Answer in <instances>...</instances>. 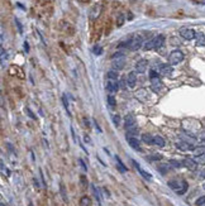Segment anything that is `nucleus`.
I'll use <instances>...</instances> for the list:
<instances>
[{"label":"nucleus","instance_id":"29","mask_svg":"<svg viewBox=\"0 0 205 206\" xmlns=\"http://www.w3.org/2000/svg\"><path fill=\"white\" fill-rule=\"evenodd\" d=\"M91 189H93V192H94V195H95V197H96V200L99 201H101V199H100V194H99V190L95 187V185H91Z\"/></svg>","mask_w":205,"mask_h":206},{"label":"nucleus","instance_id":"31","mask_svg":"<svg viewBox=\"0 0 205 206\" xmlns=\"http://www.w3.org/2000/svg\"><path fill=\"white\" fill-rule=\"evenodd\" d=\"M60 190H61V195H62L63 201H67V196H66V191H65V186H63V184H61V185H60Z\"/></svg>","mask_w":205,"mask_h":206},{"label":"nucleus","instance_id":"11","mask_svg":"<svg viewBox=\"0 0 205 206\" xmlns=\"http://www.w3.org/2000/svg\"><path fill=\"white\" fill-rule=\"evenodd\" d=\"M127 140L129 143V146L136 149V151H141V146H139V142H138V138H134L133 135H127Z\"/></svg>","mask_w":205,"mask_h":206},{"label":"nucleus","instance_id":"10","mask_svg":"<svg viewBox=\"0 0 205 206\" xmlns=\"http://www.w3.org/2000/svg\"><path fill=\"white\" fill-rule=\"evenodd\" d=\"M176 147H177L180 151H182V152H187V151H194V146L193 144H190L187 142H184V140H181V142H179L177 144H176Z\"/></svg>","mask_w":205,"mask_h":206},{"label":"nucleus","instance_id":"46","mask_svg":"<svg viewBox=\"0 0 205 206\" xmlns=\"http://www.w3.org/2000/svg\"><path fill=\"white\" fill-rule=\"evenodd\" d=\"M0 206H7L5 204H0Z\"/></svg>","mask_w":205,"mask_h":206},{"label":"nucleus","instance_id":"9","mask_svg":"<svg viewBox=\"0 0 205 206\" xmlns=\"http://www.w3.org/2000/svg\"><path fill=\"white\" fill-rule=\"evenodd\" d=\"M147 67H148V62H147V59H141L138 61L136 63V71L138 73H144Z\"/></svg>","mask_w":205,"mask_h":206},{"label":"nucleus","instance_id":"32","mask_svg":"<svg viewBox=\"0 0 205 206\" xmlns=\"http://www.w3.org/2000/svg\"><path fill=\"white\" fill-rule=\"evenodd\" d=\"M93 52H94L95 54H98V56H100V54L103 53V48H101V47H100V46H95L94 48H93Z\"/></svg>","mask_w":205,"mask_h":206},{"label":"nucleus","instance_id":"6","mask_svg":"<svg viewBox=\"0 0 205 206\" xmlns=\"http://www.w3.org/2000/svg\"><path fill=\"white\" fill-rule=\"evenodd\" d=\"M180 36L186 41H191L194 38H196V33L191 28H182V29H180Z\"/></svg>","mask_w":205,"mask_h":206},{"label":"nucleus","instance_id":"8","mask_svg":"<svg viewBox=\"0 0 205 206\" xmlns=\"http://www.w3.org/2000/svg\"><path fill=\"white\" fill-rule=\"evenodd\" d=\"M172 72H174V68H172V66L171 65H161L160 66V75H162V76H171L172 75Z\"/></svg>","mask_w":205,"mask_h":206},{"label":"nucleus","instance_id":"33","mask_svg":"<svg viewBox=\"0 0 205 206\" xmlns=\"http://www.w3.org/2000/svg\"><path fill=\"white\" fill-rule=\"evenodd\" d=\"M80 181H81V186H82V189L85 190L88 187V180H86V177L85 176H81L80 177Z\"/></svg>","mask_w":205,"mask_h":206},{"label":"nucleus","instance_id":"38","mask_svg":"<svg viewBox=\"0 0 205 206\" xmlns=\"http://www.w3.org/2000/svg\"><path fill=\"white\" fill-rule=\"evenodd\" d=\"M161 158H162L161 154H153V156L150 157V160H152V161H160Z\"/></svg>","mask_w":205,"mask_h":206},{"label":"nucleus","instance_id":"40","mask_svg":"<svg viewBox=\"0 0 205 206\" xmlns=\"http://www.w3.org/2000/svg\"><path fill=\"white\" fill-rule=\"evenodd\" d=\"M79 162H80L81 167H82V170H84V171H86V170H88V167H86V165L84 163V161H82V160H79Z\"/></svg>","mask_w":205,"mask_h":206},{"label":"nucleus","instance_id":"12","mask_svg":"<svg viewBox=\"0 0 205 206\" xmlns=\"http://www.w3.org/2000/svg\"><path fill=\"white\" fill-rule=\"evenodd\" d=\"M132 163H133V166L136 167V170H137L138 172H139L141 175H142L143 177H144L146 180H152V175H151V173H148V172H146V171L143 170V168H142V167H141L139 165H138V163H137L136 161H132Z\"/></svg>","mask_w":205,"mask_h":206},{"label":"nucleus","instance_id":"17","mask_svg":"<svg viewBox=\"0 0 205 206\" xmlns=\"http://www.w3.org/2000/svg\"><path fill=\"white\" fill-rule=\"evenodd\" d=\"M107 88H108V91H110V92H117L118 91V88H119V83L118 81H109L108 82V85H107Z\"/></svg>","mask_w":205,"mask_h":206},{"label":"nucleus","instance_id":"18","mask_svg":"<svg viewBox=\"0 0 205 206\" xmlns=\"http://www.w3.org/2000/svg\"><path fill=\"white\" fill-rule=\"evenodd\" d=\"M157 170H158L162 175H165V173H167L171 170V165H169V163H161V165H158V167H157Z\"/></svg>","mask_w":205,"mask_h":206},{"label":"nucleus","instance_id":"21","mask_svg":"<svg viewBox=\"0 0 205 206\" xmlns=\"http://www.w3.org/2000/svg\"><path fill=\"white\" fill-rule=\"evenodd\" d=\"M115 160H117V167H118V170L120 171L122 173H124V172H127V167L123 165V162L120 161V158H119L118 156L115 157Z\"/></svg>","mask_w":205,"mask_h":206},{"label":"nucleus","instance_id":"1","mask_svg":"<svg viewBox=\"0 0 205 206\" xmlns=\"http://www.w3.org/2000/svg\"><path fill=\"white\" fill-rule=\"evenodd\" d=\"M169 187L172 189L176 194L179 195H184L185 192L187 191L189 186H187V182L184 181V180H172L169 182Z\"/></svg>","mask_w":205,"mask_h":206},{"label":"nucleus","instance_id":"34","mask_svg":"<svg viewBox=\"0 0 205 206\" xmlns=\"http://www.w3.org/2000/svg\"><path fill=\"white\" fill-rule=\"evenodd\" d=\"M62 100H63V105H65V109L67 110V113L70 114V111H69V101H67V96H66V94H63V95H62Z\"/></svg>","mask_w":205,"mask_h":206},{"label":"nucleus","instance_id":"5","mask_svg":"<svg viewBox=\"0 0 205 206\" xmlns=\"http://www.w3.org/2000/svg\"><path fill=\"white\" fill-rule=\"evenodd\" d=\"M182 59H184V53L181 52V51H179V49L172 51V52L170 53V56H169V62H170L171 66H174V65H179L180 62H182Z\"/></svg>","mask_w":205,"mask_h":206},{"label":"nucleus","instance_id":"37","mask_svg":"<svg viewBox=\"0 0 205 206\" xmlns=\"http://www.w3.org/2000/svg\"><path fill=\"white\" fill-rule=\"evenodd\" d=\"M204 204H205V195L201 196V197H199V199L196 200V206H201V205H204Z\"/></svg>","mask_w":205,"mask_h":206},{"label":"nucleus","instance_id":"26","mask_svg":"<svg viewBox=\"0 0 205 206\" xmlns=\"http://www.w3.org/2000/svg\"><path fill=\"white\" fill-rule=\"evenodd\" d=\"M0 167H1V173L4 177H9V175H10V172H9L8 168H5V166H4V162L1 161V163H0Z\"/></svg>","mask_w":205,"mask_h":206},{"label":"nucleus","instance_id":"15","mask_svg":"<svg viewBox=\"0 0 205 206\" xmlns=\"http://www.w3.org/2000/svg\"><path fill=\"white\" fill-rule=\"evenodd\" d=\"M136 124V118L133 115H127L125 118H124V125H125V128L127 129H129V128H132L133 125Z\"/></svg>","mask_w":205,"mask_h":206},{"label":"nucleus","instance_id":"35","mask_svg":"<svg viewBox=\"0 0 205 206\" xmlns=\"http://www.w3.org/2000/svg\"><path fill=\"white\" fill-rule=\"evenodd\" d=\"M170 165H171V166H174V167H176V168H180L181 166H184V165H182V162L174 161V160H172V161H170Z\"/></svg>","mask_w":205,"mask_h":206},{"label":"nucleus","instance_id":"20","mask_svg":"<svg viewBox=\"0 0 205 206\" xmlns=\"http://www.w3.org/2000/svg\"><path fill=\"white\" fill-rule=\"evenodd\" d=\"M153 144H156L157 147H165V140L162 137H160V135H156V137H153Z\"/></svg>","mask_w":205,"mask_h":206},{"label":"nucleus","instance_id":"43","mask_svg":"<svg viewBox=\"0 0 205 206\" xmlns=\"http://www.w3.org/2000/svg\"><path fill=\"white\" fill-rule=\"evenodd\" d=\"M15 22H17V24H18V28H19V33H22L23 30H22V25H20V23H19V22H18L17 19H15Z\"/></svg>","mask_w":205,"mask_h":206},{"label":"nucleus","instance_id":"23","mask_svg":"<svg viewBox=\"0 0 205 206\" xmlns=\"http://www.w3.org/2000/svg\"><path fill=\"white\" fill-rule=\"evenodd\" d=\"M142 140L146 144H153V137H152L151 134H143L142 135Z\"/></svg>","mask_w":205,"mask_h":206},{"label":"nucleus","instance_id":"19","mask_svg":"<svg viewBox=\"0 0 205 206\" xmlns=\"http://www.w3.org/2000/svg\"><path fill=\"white\" fill-rule=\"evenodd\" d=\"M196 46L205 47V36L203 33H196Z\"/></svg>","mask_w":205,"mask_h":206},{"label":"nucleus","instance_id":"45","mask_svg":"<svg viewBox=\"0 0 205 206\" xmlns=\"http://www.w3.org/2000/svg\"><path fill=\"white\" fill-rule=\"evenodd\" d=\"M201 176H203V177H205V170L201 172Z\"/></svg>","mask_w":205,"mask_h":206},{"label":"nucleus","instance_id":"4","mask_svg":"<svg viewBox=\"0 0 205 206\" xmlns=\"http://www.w3.org/2000/svg\"><path fill=\"white\" fill-rule=\"evenodd\" d=\"M142 44H143L142 37L141 36H134V37H132L129 41H127L125 47H127V48H129L131 51H137V49L141 48Z\"/></svg>","mask_w":205,"mask_h":206},{"label":"nucleus","instance_id":"22","mask_svg":"<svg viewBox=\"0 0 205 206\" xmlns=\"http://www.w3.org/2000/svg\"><path fill=\"white\" fill-rule=\"evenodd\" d=\"M107 77L109 78V80H112V81H117L118 80V71H115V70H112V71H109L107 73Z\"/></svg>","mask_w":205,"mask_h":206},{"label":"nucleus","instance_id":"7","mask_svg":"<svg viewBox=\"0 0 205 206\" xmlns=\"http://www.w3.org/2000/svg\"><path fill=\"white\" fill-rule=\"evenodd\" d=\"M182 165L190 171H196V168H198V162L193 160V158H185L182 161Z\"/></svg>","mask_w":205,"mask_h":206},{"label":"nucleus","instance_id":"44","mask_svg":"<svg viewBox=\"0 0 205 206\" xmlns=\"http://www.w3.org/2000/svg\"><path fill=\"white\" fill-rule=\"evenodd\" d=\"M24 48H26V51H27V52H28V51H29V46H28V43H27V42L24 43Z\"/></svg>","mask_w":205,"mask_h":206},{"label":"nucleus","instance_id":"48","mask_svg":"<svg viewBox=\"0 0 205 206\" xmlns=\"http://www.w3.org/2000/svg\"><path fill=\"white\" fill-rule=\"evenodd\" d=\"M204 189H205V185H204Z\"/></svg>","mask_w":205,"mask_h":206},{"label":"nucleus","instance_id":"36","mask_svg":"<svg viewBox=\"0 0 205 206\" xmlns=\"http://www.w3.org/2000/svg\"><path fill=\"white\" fill-rule=\"evenodd\" d=\"M196 161L198 163H200V165H205V154H201V156H199V157H196Z\"/></svg>","mask_w":205,"mask_h":206},{"label":"nucleus","instance_id":"47","mask_svg":"<svg viewBox=\"0 0 205 206\" xmlns=\"http://www.w3.org/2000/svg\"><path fill=\"white\" fill-rule=\"evenodd\" d=\"M29 206H33V204H32V202H31V204H29Z\"/></svg>","mask_w":205,"mask_h":206},{"label":"nucleus","instance_id":"2","mask_svg":"<svg viewBox=\"0 0 205 206\" xmlns=\"http://www.w3.org/2000/svg\"><path fill=\"white\" fill-rule=\"evenodd\" d=\"M150 80H151V88L152 91L155 92H160L162 88L165 87L163 82L161 81V78L158 77V73L155 72V71H151V75H150Z\"/></svg>","mask_w":205,"mask_h":206},{"label":"nucleus","instance_id":"30","mask_svg":"<svg viewBox=\"0 0 205 206\" xmlns=\"http://www.w3.org/2000/svg\"><path fill=\"white\" fill-rule=\"evenodd\" d=\"M123 23H124V15H123V14H119L118 18H117V25L118 27H122Z\"/></svg>","mask_w":205,"mask_h":206},{"label":"nucleus","instance_id":"25","mask_svg":"<svg viewBox=\"0 0 205 206\" xmlns=\"http://www.w3.org/2000/svg\"><path fill=\"white\" fill-rule=\"evenodd\" d=\"M194 154H195L196 157L201 156V154H205V147H203V146L195 147V148H194Z\"/></svg>","mask_w":205,"mask_h":206},{"label":"nucleus","instance_id":"14","mask_svg":"<svg viewBox=\"0 0 205 206\" xmlns=\"http://www.w3.org/2000/svg\"><path fill=\"white\" fill-rule=\"evenodd\" d=\"M153 41H155V49H160L165 44V36L163 34L157 36L156 38H153Z\"/></svg>","mask_w":205,"mask_h":206},{"label":"nucleus","instance_id":"28","mask_svg":"<svg viewBox=\"0 0 205 206\" xmlns=\"http://www.w3.org/2000/svg\"><path fill=\"white\" fill-rule=\"evenodd\" d=\"M108 104L110 105L112 107H114V106H115L117 101H115V97H114L113 95H109V96H108Z\"/></svg>","mask_w":205,"mask_h":206},{"label":"nucleus","instance_id":"24","mask_svg":"<svg viewBox=\"0 0 205 206\" xmlns=\"http://www.w3.org/2000/svg\"><path fill=\"white\" fill-rule=\"evenodd\" d=\"M90 205H91V199H90L89 196H84V197H81L80 206H90Z\"/></svg>","mask_w":205,"mask_h":206},{"label":"nucleus","instance_id":"49","mask_svg":"<svg viewBox=\"0 0 205 206\" xmlns=\"http://www.w3.org/2000/svg\"><path fill=\"white\" fill-rule=\"evenodd\" d=\"M204 3H205V1H204Z\"/></svg>","mask_w":205,"mask_h":206},{"label":"nucleus","instance_id":"3","mask_svg":"<svg viewBox=\"0 0 205 206\" xmlns=\"http://www.w3.org/2000/svg\"><path fill=\"white\" fill-rule=\"evenodd\" d=\"M125 66V57L123 53H115L112 58V67L115 71H119V70H123Z\"/></svg>","mask_w":205,"mask_h":206},{"label":"nucleus","instance_id":"13","mask_svg":"<svg viewBox=\"0 0 205 206\" xmlns=\"http://www.w3.org/2000/svg\"><path fill=\"white\" fill-rule=\"evenodd\" d=\"M127 85L129 87H134L136 86V82H137V76H136V72H129L127 75Z\"/></svg>","mask_w":205,"mask_h":206},{"label":"nucleus","instance_id":"16","mask_svg":"<svg viewBox=\"0 0 205 206\" xmlns=\"http://www.w3.org/2000/svg\"><path fill=\"white\" fill-rule=\"evenodd\" d=\"M100 12H101V5H94L91 12H90V18H91V19H96L100 15Z\"/></svg>","mask_w":205,"mask_h":206},{"label":"nucleus","instance_id":"42","mask_svg":"<svg viewBox=\"0 0 205 206\" xmlns=\"http://www.w3.org/2000/svg\"><path fill=\"white\" fill-rule=\"evenodd\" d=\"M199 139H200V140H205V132H203L201 134L199 135Z\"/></svg>","mask_w":205,"mask_h":206},{"label":"nucleus","instance_id":"41","mask_svg":"<svg viewBox=\"0 0 205 206\" xmlns=\"http://www.w3.org/2000/svg\"><path fill=\"white\" fill-rule=\"evenodd\" d=\"M26 111H27V113H28V114H29V116H31V118H32V119H36V116H34V115H33V114H32V111H31L29 109H28V107H27V109H26Z\"/></svg>","mask_w":205,"mask_h":206},{"label":"nucleus","instance_id":"27","mask_svg":"<svg viewBox=\"0 0 205 206\" xmlns=\"http://www.w3.org/2000/svg\"><path fill=\"white\" fill-rule=\"evenodd\" d=\"M155 48V41L153 39H151L148 42H146V44H144V49H153Z\"/></svg>","mask_w":205,"mask_h":206},{"label":"nucleus","instance_id":"39","mask_svg":"<svg viewBox=\"0 0 205 206\" xmlns=\"http://www.w3.org/2000/svg\"><path fill=\"white\" fill-rule=\"evenodd\" d=\"M119 118H120L119 115H114L113 116V120H114V124H115V125H119V121H120V119H119Z\"/></svg>","mask_w":205,"mask_h":206}]
</instances>
